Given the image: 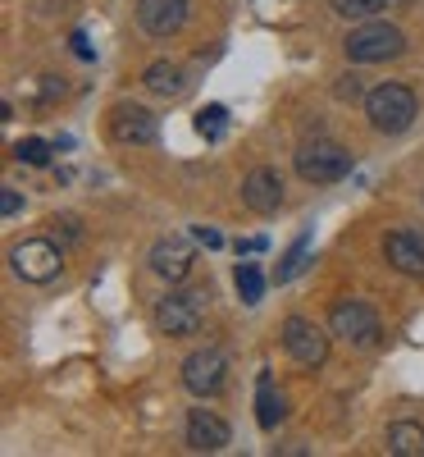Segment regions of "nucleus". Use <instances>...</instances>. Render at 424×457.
<instances>
[{
    "mask_svg": "<svg viewBox=\"0 0 424 457\" xmlns=\"http://www.w3.org/2000/svg\"><path fill=\"white\" fill-rule=\"evenodd\" d=\"M342 51H347V60H352V64H383V60H397L406 51V32L397 23L365 19L361 28L347 32Z\"/></svg>",
    "mask_w": 424,
    "mask_h": 457,
    "instance_id": "obj_3",
    "label": "nucleus"
},
{
    "mask_svg": "<svg viewBox=\"0 0 424 457\" xmlns=\"http://www.w3.org/2000/svg\"><path fill=\"white\" fill-rule=\"evenodd\" d=\"M192 238H197L201 247H219V243H224V238L215 234V228H197V234H192Z\"/></svg>",
    "mask_w": 424,
    "mask_h": 457,
    "instance_id": "obj_24",
    "label": "nucleus"
},
{
    "mask_svg": "<svg viewBox=\"0 0 424 457\" xmlns=\"http://www.w3.org/2000/svg\"><path fill=\"white\" fill-rule=\"evenodd\" d=\"M383 261H388L397 275L424 279V228H393V234L383 238Z\"/></svg>",
    "mask_w": 424,
    "mask_h": 457,
    "instance_id": "obj_10",
    "label": "nucleus"
},
{
    "mask_svg": "<svg viewBox=\"0 0 424 457\" xmlns=\"http://www.w3.org/2000/svg\"><path fill=\"white\" fill-rule=\"evenodd\" d=\"M19 211H23V197L14 187H5V193H0V215H19Z\"/></svg>",
    "mask_w": 424,
    "mask_h": 457,
    "instance_id": "obj_23",
    "label": "nucleus"
},
{
    "mask_svg": "<svg viewBox=\"0 0 424 457\" xmlns=\"http://www.w3.org/2000/svg\"><path fill=\"white\" fill-rule=\"evenodd\" d=\"M292 165L306 183H338V179L352 174V151L333 137H311V142L297 146Z\"/></svg>",
    "mask_w": 424,
    "mask_h": 457,
    "instance_id": "obj_4",
    "label": "nucleus"
},
{
    "mask_svg": "<svg viewBox=\"0 0 424 457\" xmlns=\"http://www.w3.org/2000/svg\"><path fill=\"white\" fill-rule=\"evenodd\" d=\"M206 307H210V293L206 288H169L156 302L151 320H156V329L165 338H192V334L201 329V320H206Z\"/></svg>",
    "mask_w": 424,
    "mask_h": 457,
    "instance_id": "obj_2",
    "label": "nucleus"
},
{
    "mask_svg": "<svg viewBox=\"0 0 424 457\" xmlns=\"http://www.w3.org/2000/svg\"><path fill=\"white\" fill-rule=\"evenodd\" d=\"M388 453H393V457H424V426H415V421H393V426H388Z\"/></svg>",
    "mask_w": 424,
    "mask_h": 457,
    "instance_id": "obj_17",
    "label": "nucleus"
},
{
    "mask_svg": "<svg viewBox=\"0 0 424 457\" xmlns=\"http://www.w3.org/2000/svg\"><path fill=\"white\" fill-rule=\"evenodd\" d=\"M192 261H197V247H192L187 234H169V238H160L156 247H151V270H156L160 279H169V284H183L192 275Z\"/></svg>",
    "mask_w": 424,
    "mask_h": 457,
    "instance_id": "obj_11",
    "label": "nucleus"
},
{
    "mask_svg": "<svg viewBox=\"0 0 424 457\" xmlns=\"http://www.w3.org/2000/svg\"><path fill=\"white\" fill-rule=\"evenodd\" d=\"M137 23L146 37H174L187 23V0H137Z\"/></svg>",
    "mask_w": 424,
    "mask_h": 457,
    "instance_id": "obj_13",
    "label": "nucleus"
},
{
    "mask_svg": "<svg viewBox=\"0 0 424 457\" xmlns=\"http://www.w3.org/2000/svg\"><path fill=\"white\" fill-rule=\"evenodd\" d=\"M14 151H19V161H23V165H46V161H51V146H46L42 137H23Z\"/></svg>",
    "mask_w": 424,
    "mask_h": 457,
    "instance_id": "obj_22",
    "label": "nucleus"
},
{
    "mask_svg": "<svg viewBox=\"0 0 424 457\" xmlns=\"http://www.w3.org/2000/svg\"><path fill=\"white\" fill-rule=\"evenodd\" d=\"M233 444V430H228L224 416H215L210 407H192L187 411V448L192 453H219Z\"/></svg>",
    "mask_w": 424,
    "mask_h": 457,
    "instance_id": "obj_12",
    "label": "nucleus"
},
{
    "mask_svg": "<svg viewBox=\"0 0 424 457\" xmlns=\"http://www.w3.org/2000/svg\"><path fill=\"white\" fill-rule=\"evenodd\" d=\"M279 338H283V353H288L297 366L320 370V366L329 361V338H333V329L306 320V316H288L283 329H279Z\"/></svg>",
    "mask_w": 424,
    "mask_h": 457,
    "instance_id": "obj_6",
    "label": "nucleus"
},
{
    "mask_svg": "<svg viewBox=\"0 0 424 457\" xmlns=\"http://www.w3.org/2000/svg\"><path fill=\"white\" fill-rule=\"evenodd\" d=\"M306 252H311V234H301V238H297V243H292V247L283 252L279 270H274V279H279V284H288V279H292V275L301 270V265H306Z\"/></svg>",
    "mask_w": 424,
    "mask_h": 457,
    "instance_id": "obj_19",
    "label": "nucleus"
},
{
    "mask_svg": "<svg viewBox=\"0 0 424 457\" xmlns=\"http://www.w3.org/2000/svg\"><path fill=\"white\" fill-rule=\"evenodd\" d=\"M55 96H64V83L46 79V83H42V101H55Z\"/></svg>",
    "mask_w": 424,
    "mask_h": 457,
    "instance_id": "obj_26",
    "label": "nucleus"
},
{
    "mask_svg": "<svg viewBox=\"0 0 424 457\" xmlns=\"http://www.w3.org/2000/svg\"><path fill=\"white\" fill-rule=\"evenodd\" d=\"M233 279H238V293H242L247 307H256V302L265 297V279H260V270H256L251 261H242V265H238V275H233Z\"/></svg>",
    "mask_w": 424,
    "mask_h": 457,
    "instance_id": "obj_20",
    "label": "nucleus"
},
{
    "mask_svg": "<svg viewBox=\"0 0 424 457\" xmlns=\"http://www.w3.org/2000/svg\"><path fill=\"white\" fill-rule=\"evenodd\" d=\"M388 5H406V0H333V10H338L342 19H356V23H365V19L383 14Z\"/></svg>",
    "mask_w": 424,
    "mask_h": 457,
    "instance_id": "obj_18",
    "label": "nucleus"
},
{
    "mask_svg": "<svg viewBox=\"0 0 424 457\" xmlns=\"http://www.w3.org/2000/svg\"><path fill=\"white\" fill-rule=\"evenodd\" d=\"M224 129H228V110H224V105H206V110L197 114V133H201L206 142L224 137Z\"/></svg>",
    "mask_w": 424,
    "mask_h": 457,
    "instance_id": "obj_21",
    "label": "nucleus"
},
{
    "mask_svg": "<svg viewBox=\"0 0 424 457\" xmlns=\"http://www.w3.org/2000/svg\"><path fill=\"white\" fill-rule=\"evenodd\" d=\"M256 421H260V430H279V421H283V394L274 389V375L269 370H260V379H256Z\"/></svg>",
    "mask_w": 424,
    "mask_h": 457,
    "instance_id": "obj_16",
    "label": "nucleus"
},
{
    "mask_svg": "<svg viewBox=\"0 0 424 457\" xmlns=\"http://www.w3.org/2000/svg\"><path fill=\"white\" fill-rule=\"evenodd\" d=\"M73 55H78V60H92V46H87L83 32H73Z\"/></svg>",
    "mask_w": 424,
    "mask_h": 457,
    "instance_id": "obj_25",
    "label": "nucleus"
},
{
    "mask_svg": "<svg viewBox=\"0 0 424 457\" xmlns=\"http://www.w3.org/2000/svg\"><path fill=\"white\" fill-rule=\"evenodd\" d=\"M142 87L151 96H160V101H178L187 92V69L174 64V60H156V64L142 73Z\"/></svg>",
    "mask_w": 424,
    "mask_h": 457,
    "instance_id": "obj_15",
    "label": "nucleus"
},
{
    "mask_svg": "<svg viewBox=\"0 0 424 457\" xmlns=\"http://www.w3.org/2000/svg\"><path fill=\"white\" fill-rule=\"evenodd\" d=\"M365 114H370V129L383 133V137H397L415 124L420 114V101L406 83H379L365 92Z\"/></svg>",
    "mask_w": 424,
    "mask_h": 457,
    "instance_id": "obj_1",
    "label": "nucleus"
},
{
    "mask_svg": "<svg viewBox=\"0 0 424 457\" xmlns=\"http://www.w3.org/2000/svg\"><path fill=\"white\" fill-rule=\"evenodd\" d=\"M110 137L119 146H151L160 137V114H151L137 101H119L110 110Z\"/></svg>",
    "mask_w": 424,
    "mask_h": 457,
    "instance_id": "obj_8",
    "label": "nucleus"
},
{
    "mask_svg": "<svg viewBox=\"0 0 424 457\" xmlns=\"http://www.w3.org/2000/svg\"><path fill=\"white\" fill-rule=\"evenodd\" d=\"M329 329L342 343H352V348H374L379 334H383V320H379V312L370 307V302L342 297V302H333V312H329Z\"/></svg>",
    "mask_w": 424,
    "mask_h": 457,
    "instance_id": "obj_5",
    "label": "nucleus"
},
{
    "mask_svg": "<svg viewBox=\"0 0 424 457\" xmlns=\"http://www.w3.org/2000/svg\"><path fill=\"white\" fill-rule=\"evenodd\" d=\"M242 206L247 211H256V215H274L279 206H283V179L274 174V170H251L247 179H242Z\"/></svg>",
    "mask_w": 424,
    "mask_h": 457,
    "instance_id": "obj_14",
    "label": "nucleus"
},
{
    "mask_svg": "<svg viewBox=\"0 0 424 457\" xmlns=\"http://www.w3.org/2000/svg\"><path fill=\"white\" fill-rule=\"evenodd\" d=\"M228 385V357L219 348H197L183 361V389L197 398H215Z\"/></svg>",
    "mask_w": 424,
    "mask_h": 457,
    "instance_id": "obj_9",
    "label": "nucleus"
},
{
    "mask_svg": "<svg viewBox=\"0 0 424 457\" xmlns=\"http://www.w3.org/2000/svg\"><path fill=\"white\" fill-rule=\"evenodd\" d=\"M10 265H14V275L23 284H51L64 270V252L51 238H23V243H14Z\"/></svg>",
    "mask_w": 424,
    "mask_h": 457,
    "instance_id": "obj_7",
    "label": "nucleus"
},
{
    "mask_svg": "<svg viewBox=\"0 0 424 457\" xmlns=\"http://www.w3.org/2000/svg\"><path fill=\"white\" fill-rule=\"evenodd\" d=\"M338 96H342V101H356V96H361V83H356V79H352V83H342Z\"/></svg>",
    "mask_w": 424,
    "mask_h": 457,
    "instance_id": "obj_27",
    "label": "nucleus"
}]
</instances>
